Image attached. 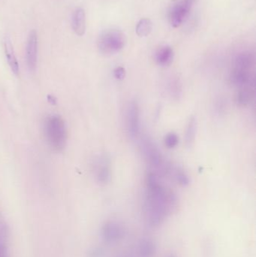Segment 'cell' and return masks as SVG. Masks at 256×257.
Segmentation results:
<instances>
[{
  "instance_id": "obj_23",
  "label": "cell",
  "mask_w": 256,
  "mask_h": 257,
  "mask_svg": "<svg viewBox=\"0 0 256 257\" xmlns=\"http://www.w3.org/2000/svg\"><path fill=\"white\" fill-rule=\"evenodd\" d=\"M105 256V251L103 249L100 247H96L91 250L90 253V257H104Z\"/></svg>"
},
{
  "instance_id": "obj_12",
  "label": "cell",
  "mask_w": 256,
  "mask_h": 257,
  "mask_svg": "<svg viewBox=\"0 0 256 257\" xmlns=\"http://www.w3.org/2000/svg\"><path fill=\"white\" fill-rule=\"evenodd\" d=\"M72 29L75 34L83 36L86 32V13L82 8H78L72 16Z\"/></svg>"
},
{
  "instance_id": "obj_22",
  "label": "cell",
  "mask_w": 256,
  "mask_h": 257,
  "mask_svg": "<svg viewBox=\"0 0 256 257\" xmlns=\"http://www.w3.org/2000/svg\"><path fill=\"white\" fill-rule=\"evenodd\" d=\"M180 85H179V81L177 82V80H172L171 84H170V89H171V93H174V94H178L180 93Z\"/></svg>"
},
{
  "instance_id": "obj_3",
  "label": "cell",
  "mask_w": 256,
  "mask_h": 257,
  "mask_svg": "<svg viewBox=\"0 0 256 257\" xmlns=\"http://www.w3.org/2000/svg\"><path fill=\"white\" fill-rule=\"evenodd\" d=\"M126 42V36L123 32L117 30H105L98 39V49L103 55H113L124 48Z\"/></svg>"
},
{
  "instance_id": "obj_20",
  "label": "cell",
  "mask_w": 256,
  "mask_h": 257,
  "mask_svg": "<svg viewBox=\"0 0 256 257\" xmlns=\"http://www.w3.org/2000/svg\"><path fill=\"white\" fill-rule=\"evenodd\" d=\"M164 143L169 149L176 148L179 143V137L175 133H169L165 136Z\"/></svg>"
},
{
  "instance_id": "obj_9",
  "label": "cell",
  "mask_w": 256,
  "mask_h": 257,
  "mask_svg": "<svg viewBox=\"0 0 256 257\" xmlns=\"http://www.w3.org/2000/svg\"><path fill=\"white\" fill-rule=\"evenodd\" d=\"M230 81L235 87L242 88V87H250L254 80L251 71L233 69L230 75Z\"/></svg>"
},
{
  "instance_id": "obj_19",
  "label": "cell",
  "mask_w": 256,
  "mask_h": 257,
  "mask_svg": "<svg viewBox=\"0 0 256 257\" xmlns=\"http://www.w3.org/2000/svg\"><path fill=\"white\" fill-rule=\"evenodd\" d=\"M174 175L176 181H177L180 185L183 186V187H187V186L190 184V180H189V176H188L186 172H183V170L176 169Z\"/></svg>"
},
{
  "instance_id": "obj_21",
  "label": "cell",
  "mask_w": 256,
  "mask_h": 257,
  "mask_svg": "<svg viewBox=\"0 0 256 257\" xmlns=\"http://www.w3.org/2000/svg\"><path fill=\"white\" fill-rule=\"evenodd\" d=\"M114 76L116 79L119 80V81L124 79L125 76H126V70L122 66L116 68L114 70Z\"/></svg>"
},
{
  "instance_id": "obj_11",
  "label": "cell",
  "mask_w": 256,
  "mask_h": 257,
  "mask_svg": "<svg viewBox=\"0 0 256 257\" xmlns=\"http://www.w3.org/2000/svg\"><path fill=\"white\" fill-rule=\"evenodd\" d=\"M95 172H96V180L99 184H106L111 181V169L106 158H101L98 161Z\"/></svg>"
},
{
  "instance_id": "obj_8",
  "label": "cell",
  "mask_w": 256,
  "mask_h": 257,
  "mask_svg": "<svg viewBox=\"0 0 256 257\" xmlns=\"http://www.w3.org/2000/svg\"><path fill=\"white\" fill-rule=\"evenodd\" d=\"M38 36L36 30H32L27 39L26 48V60L30 70H35L37 65Z\"/></svg>"
},
{
  "instance_id": "obj_2",
  "label": "cell",
  "mask_w": 256,
  "mask_h": 257,
  "mask_svg": "<svg viewBox=\"0 0 256 257\" xmlns=\"http://www.w3.org/2000/svg\"><path fill=\"white\" fill-rule=\"evenodd\" d=\"M45 139L53 151L60 152L64 149L67 140V131L64 120L59 115L47 117L44 125Z\"/></svg>"
},
{
  "instance_id": "obj_5",
  "label": "cell",
  "mask_w": 256,
  "mask_h": 257,
  "mask_svg": "<svg viewBox=\"0 0 256 257\" xmlns=\"http://www.w3.org/2000/svg\"><path fill=\"white\" fill-rule=\"evenodd\" d=\"M126 130L132 139H135L140 132V111L138 103L132 101L126 111Z\"/></svg>"
},
{
  "instance_id": "obj_10",
  "label": "cell",
  "mask_w": 256,
  "mask_h": 257,
  "mask_svg": "<svg viewBox=\"0 0 256 257\" xmlns=\"http://www.w3.org/2000/svg\"><path fill=\"white\" fill-rule=\"evenodd\" d=\"M255 65V57L249 51H243L236 56L233 69L251 71Z\"/></svg>"
},
{
  "instance_id": "obj_15",
  "label": "cell",
  "mask_w": 256,
  "mask_h": 257,
  "mask_svg": "<svg viewBox=\"0 0 256 257\" xmlns=\"http://www.w3.org/2000/svg\"><path fill=\"white\" fill-rule=\"evenodd\" d=\"M156 246L154 241L149 238H144L138 244V254L140 257H154Z\"/></svg>"
},
{
  "instance_id": "obj_13",
  "label": "cell",
  "mask_w": 256,
  "mask_h": 257,
  "mask_svg": "<svg viewBox=\"0 0 256 257\" xmlns=\"http://www.w3.org/2000/svg\"><path fill=\"white\" fill-rule=\"evenodd\" d=\"M4 50L6 59H7L8 63H9L11 70L12 71L14 74L18 75L19 74V65H18V60H17L12 42H11L9 37L5 38Z\"/></svg>"
},
{
  "instance_id": "obj_18",
  "label": "cell",
  "mask_w": 256,
  "mask_h": 257,
  "mask_svg": "<svg viewBox=\"0 0 256 257\" xmlns=\"http://www.w3.org/2000/svg\"><path fill=\"white\" fill-rule=\"evenodd\" d=\"M153 30V23L148 18H143L137 24L136 33L139 37H146Z\"/></svg>"
},
{
  "instance_id": "obj_16",
  "label": "cell",
  "mask_w": 256,
  "mask_h": 257,
  "mask_svg": "<svg viewBox=\"0 0 256 257\" xmlns=\"http://www.w3.org/2000/svg\"><path fill=\"white\" fill-rule=\"evenodd\" d=\"M254 91L251 87L240 88V91L236 95V103L239 106H247L253 99Z\"/></svg>"
},
{
  "instance_id": "obj_25",
  "label": "cell",
  "mask_w": 256,
  "mask_h": 257,
  "mask_svg": "<svg viewBox=\"0 0 256 257\" xmlns=\"http://www.w3.org/2000/svg\"><path fill=\"white\" fill-rule=\"evenodd\" d=\"M48 100H49V102H51V104H53V105H55L56 99L55 98L53 97L52 96H48Z\"/></svg>"
},
{
  "instance_id": "obj_24",
  "label": "cell",
  "mask_w": 256,
  "mask_h": 257,
  "mask_svg": "<svg viewBox=\"0 0 256 257\" xmlns=\"http://www.w3.org/2000/svg\"><path fill=\"white\" fill-rule=\"evenodd\" d=\"M0 257H6L5 256L4 247H3V244L1 243H0Z\"/></svg>"
},
{
  "instance_id": "obj_1",
  "label": "cell",
  "mask_w": 256,
  "mask_h": 257,
  "mask_svg": "<svg viewBox=\"0 0 256 257\" xmlns=\"http://www.w3.org/2000/svg\"><path fill=\"white\" fill-rule=\"evenodd\" d=\"M177 203V198L159 180V175L150 172L146 178L144 212L147 222L151 227L162 224Z\"/></svg>"
},
{
  "instance_id": "obj_6",
  "label": "cell",
  "mask_w": 256,
  "mask_h": 257,
  "mask_svg": "<svg viewBox=\"0 0 256 257\" xmlns=\"http://www.w3.org/2000/svg\"><path fill=\"white\" fill-rule=\"evenodd\" d=\"M194 0H180L173 6L170 12L169 19L171 25L178 27L183 24L190 12Z\"/></svg>"
},
{
  "instance_id": "obj_26",
  "label": "cell",
  "mask_w": 256,
  "mask_h": 257,
  "mask_svg": "<svg viewBox=\"0 0 256 257\" xmlns=\"http://www.w3.org/2000/svg\"><path fill=\"white\" fill-rule=\"evenodd\" d=\"M166 257H177L175 256V255L174 254H169V255H168V256H167Z\"/></svg>"
},
{
  "instance_id": "obj_17",
  "label": "cell",
  "mask_w": 256,
  "mask_h": 257,
  "mask_svg": "<svg viewBox=\"0 0 256 257\" xmlns=\"http://www.w3.org/2000/svg\"><path fill=\"white\" fill-rule=\"evenodd\" d=\"M197 132V120L193 116L189 118L186 126V134H185V141L188 148H192L195 142V136Z\"/></svg>"
},
{
  "instance_id": "obj_14",
  "label": "cell",
  "mask_w": 256,
  "mask_h": 257,
  "mask_svg": "<svg viewBox=\"0 0 256 257\" xmlns=\"http://www.w3.org/2000/svg\"><path fill=\"white\" fill-rule=\"evenodd\" d=\"M174 57L172 48L168 45L161 47L156 53V61L159 66H167L171 64Z\"/></svg>"
},
{
  "instance_id": "obj_7",
  "label": "cell",
  "mask_w": 256,
  "mask_h": 257,
  "mask_svg": "<svg viewBox=\"0 0 256 257\" xmlns=\"http://www.w3.org/2000/svg\"><path fill=\"white\" fill-rule=\"evenodd\" d=\"M125 229L120 223L109 221L105 223L102 229V237L108 244H114L123 239Z\"/></svg>"
},
{
  "instance_id": "obj_4",
  "label": "cell",
  "mask_w": 256,
  "mask_h": 257,
  "mask_svg": "<svg viewBox=\"0 0 256 257\" xmlns=\"http://www.w3.org/2000/svg\"><path fill=\"white\" fill-rule=\"evenodd\" d=\"M141 152L148 164L154 169V173L159 175L166 172V166L164 162L163 157L156 144L150 138L144 136L141 138L140 142Z\"/></svg>"
}]
</instances>
